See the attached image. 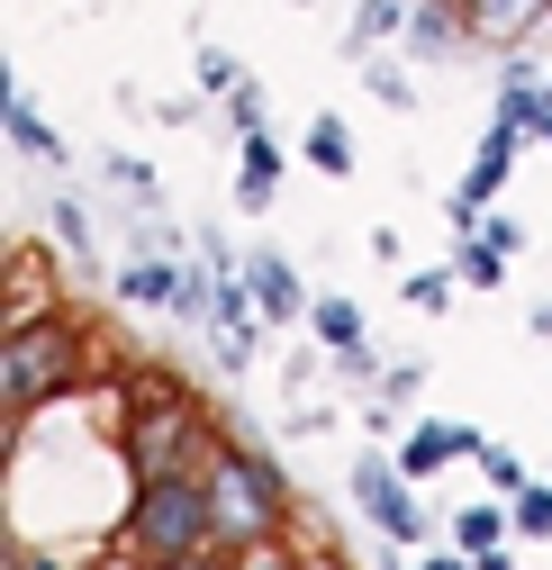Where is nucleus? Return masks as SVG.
Masks as SVG:
<instances>
[{"instance_id":"c756f323","label":"nucleus","mask_w":552,"mask_h":570,"mask_svg":"<svg viewBox=\"0 0 552 570\" xmlns=\"http://www.w3.org/2000/svg\"><path fill=\"white\" fill-rule=\"evenodd\" d=\"M417 570H480V561H471V552H453V543H444V552H417Z\"/></svg>"},{"instance_id":"aec40b11","label":"nucleus","mask_w":552,"mask_h":570,"mask_svg":"<svg viewBox=\"0 0 552 570\" xmlns=\"http://www.w3.org/2000/svg\"><path fill=\"white\" fill-rule=\"evenodd\" d=\"M46 227H55V245L73 254V263H91V208H82V199H55V208H46Z\"/></svg>"},{"instance_id":"0eeeda50","label":"nucleus","mask_w":552,"mask_h":570,"mask_svg":"<svg viewBox=\"0 0 552 570\" xmlns=\"http://www.w3.org/2000/svg\"><path fill=\"white\" fill-rule=\"evenodd\" d=\"M245 281H254L263 326H290V317H308V308H317V299H308V281H299V263H290V254H272V245H254V254H245Z\"/></svg>"},{"instance_id":"2eb2a0df","label":"nucleus","mask_w":552,"mask_h":570,"mask_svg":"<svg viewBox=\"0 0 552 570\" xmlns=\"http://www.w3.org/2000/svg\"><path fill=\"white\" fill-rule=\"evenodd\" d=\"M480 10V37H499V46H525L543 19H552V0H471Z\"/></svg>"},{"instance_id":"6e6552de","label":"nucleus","mask_w":552,"mask_h":570,"mask_svg":"<svg viewBox=\"0 0 552 570\" xmlns=\"http://www.w3.org/2000/svg\"><path fill=\"white\" fill-rule=\"evenodd\" d=\"M516 146H525V127H507V118H490V127H480L471 173H462V199H471V208H490V199L507 190V173H516Z\"/></svg>"},{"instance_id":"c85d7f7f","label":"nucleus","mask_w":552,"mask_h":570,"mask_svg":"<svg viewBox=\"0 0 552 570\" xmlns=\"http://www.w3.org/2000/svg\"><path fill=\"white\" fill-rule=\"evenodd\" d=\"M136 570H245L236 552H199V561H136Z\"/></svg>"},{"instance_id":"a211bd4d","label":"nucleus","mask_w":552,"mask_h":570,"mask_svg":"<svg viewBox=\"0 0 552 570\" xmlns=\"http://www.w3.org/2000/svg\"><path fill=\"white\" fill-rule=\"evenodd\" d=\"M507 263H516V254H499V245L480 236V227H471V236L453 245V272L471 281V291H499V281H507Z\"/></svg>"},{"instance_id":"5701e85b","label":"nucleus","mask_w":552,"mask_h":570,"mask_svg":"<svg viewBox=\"0 0 552 570\" xmlns=\"http://www.w3.org/2000/svg\"><path fill=\"white\" fill-rule=\"evenodd\" d=\"M480 480H490L499 498H516V489H534V480H525V462H516L507 444H480Z\"/></svg>"},{"instance_id":"2f4dec72","label":"nucleus","mask_w":552,"mask_h":570,"mask_svg":"<svg viewBox=\"0 0 552 570\" xmlns=\"http://www.w3.org/2000/svg\"><path fill=\"white\" fill-rule=\"evenodd\" d=\"M10 570H63V561H46V552H28V543H10Z\"/></svg>"},{"instance_id":"4468645a","label":"nucleus","mask_w":552,"mask_h":570,"mask_svg":"<svg viewBox=\"0 0 552 570\" xmlns=\"http://www.w3.org/2000/svg\"><path fill=\"white\" fill-rule=\"evenodd\" d=\"M407 10H417V0H363V10H354V28H344V55H381L390 37H407Z\"/></svg>"},{"instance_id":"cd10ccee","label":"nucleus","mask_w":552,"mask_h":570,"mask_svg":"<svg viewBox=\"0 0 552 570\" xmlns=\"http://www.w3.org/2000/svg\"><path fill=\"white\" fill-rule=\"evenodd\" d=\"M480 236H490V245H499V254H516V245H525V227H516V218H507V208H490V218H480Z\"/></svg>"},{"instance_id":"6ab92c4d","label":"nucleus","mask_w":552,"mask_h":570,"mask_svg":"<svg viewBox=\"0 0 552 570\" xmlns=\"http://www.w3.org/2000/svg\"><path fill=\"white\" fill-rule=\"evenodd\" d=\"M363 82H372L381 109H417V82H407V63H390V55H363Z\"/></svg>"},{"instance_id":"72a5a7b5","label":"nucleus","mask_w":552,"mask_h":570,"mask_svg":"<svg viewBox=\"0 0 552 570\" xmlns=\"http://www.w3.org/2000/svg\"><path fill=\"white\" fill-rule=\"evenodd\" d=\"M480 570H516V552H507V543H499V552H480Z\"/></svg>"},{"instance_id":"39448f33","label":"nucleus","mask_w":552,"mask_h":570,"mask_svg":"<svg viewBox=\"0 0 552 570\" xmlns=\"http://www.w3.org/2000/svg\"><path fill=\"white\" fill-rule=\"evenodd\" d=\"M344 489H354V508H363V525H381L390 543H417V552H426L435 517L417 508V480L398 471V453H354V471H344Z\"/></svg>"},{"instance_id":"412c9836","label":"nucleus","mask_w":552,"mask_h":570,"mask_svg":"<svg viewBox=\"0 0 552 570\" xmlns=\"http://www.w3.org/2000/svg\"><path fill=\"white\" fill-rule=\"evenodd\" d=\"M507 508H516V543H552V489H543V480H534V489H516Z\"/></svg>"},{"instance_id":"9b49d317","label":"nucleus","mask_w":552,"mask_h":570,"mask_svg":"<svg viewBox=\"0 0 552 570\" xmlns=\"http://www.w3.org/2000/svg\"><path fill=\"white\" fill-rule=\"evenodd\" d=\"M499 118H507V127H525V136L552 118V82L534 73L525 55H507V73H499Z\"/></svg>"},{"instance_id":"ddd939ff","label":"nucleus","mask_w":552,"mask_h":570,"mask_svg":"<svg viewBox=\"0 0 552 570\" xmlns=\"http://www.w3.org/2000/svg\"><path fill=\"white\" fill-rule=\"evenodd\" d=\"M181 272H190V263H172V254H136V263L118 272V291H127L136 308H172V299H181Z\"/></svg>"},{"instance_id":"a878e982","label":"nucleus","mask_w":552,"mask_h":570,"mask_svg":"<svg viewBox=\"0 0 552 570\" xmlns=\"http://www.w3.org/2000/svg\"><path fill=\"white\" fill-rule=\"evenodd\" d=\"M109 181H118V190H136V199H155V173L136 164V155H109Z\"/></svg>"},{"instance_id":"f8f14e48","label":"nucleus","mask_w":552,"mask_h":570,"mask_svg":"<svg viewBox=\"0 0 552 570\" xmlns=\"http://www.w3.org/2000/svg\"><path fill=\"white\" fill-rule=\"evenodd\" d=\"M0 109H10V146H19L28 164H73V146H63V136L37 118V100H28L19 82H10V100H0Z\"/></svg>"},{"instance_id":"9d476101","label":"nucleus","mask_w":552,"mask_h":570,"mask_svg":"<svg viewBox=\"0 0 552 570\" xmlns=\"http://www.w3.org/2000/svg\"><path fill=\"white\" fill-rule=\"evenodd\" d=\"M444 525H453V552H471V561H480V552H499V543H516V508H507L499 489H490V498H471V508L444 517Z\"/></svg>"},{"instance_id":"4be33fe9","label":"nucleus","mask_w":552,"mask_h":570,"mask_svg":"<svg viewBox=\"0 0 552 570\" xmlns=\"http://www.w3.org/2000/svg\"><path fill=\"white\" fill-rule=\"evenodd\" d=\"M453 291H462V272H407V308H417V317L453 308Z\"/></svg>"},{"instance_id":"b1692460","label":"nucleus","mask_w":552,"mask_h":570,"mask_svg":"<svg viewBox=\"0 0 552 570\" xmlns=\"http://www.w3.org/2000/svg\"><path fill=\"white\" fill-rule=\"evenodd\" d=\"M199 82H209L218 100H236V91H245V63H236L227 46H199Z\"/></svg>"},{"instance_id":"bb28decb","label":"nucleus","mask_w":552,"mask_h":570,"mask_svg":"<svg viewBox=\"0 0 552 570\" xmlns=\"http://www.w3.org/2000/svg\"><path fill=\"white\" fill-rule=\"evenodd\" d=\"M227 118H236V127H245V136H263V91H254V73H245V91H236V100H227Z\"/></svg>"},{"instance_id":"393cba45","label":"nucleus","mask_w":552,"mask_h":570,"mask_svg":"<svg viewBox=\"0 0 552 570\" xmlns=\"http://www.w3.org/2000/svg\"><path fill=\"white\" fill-rule=\"evenodd\" d=\"M417 390H426V363H390L372 399H381V407H417Z\"/></svg>"},{"instance_id":"20e7f679","label":"nucleus","mask_w":552,"mask_h":570,"mask_svg":"<svg viewBox=\"0 0 552 570\" xmlns=\"http://www.w3.org/2000/svg\"><path fill=\"white\" fill-rule=\"evenodd\" d=\"M209 407H199L190 390H146V399H136L127 407V471L136 480H164V471H199V462H209Z\"/></svg>"},{"instance_id":"7ed1b4c3","label":"nucleus","mask_w":552,"mask_h":570,"mask_svg":"<svg viewBox=\"0 0 552 570\" xmlns=\"http://www.w3.org/2000/svg\"><path fill=\"white\" fill-rule=\"evenodd\" d=\"M127 552H136V561H199V552H218L209 480H199V471L136 480V489H127Z\"/></svg>"},{"instance_id":"f704fd0d","label":"nucleus","mask_w":552,"mask_h":570,"mask_svg":"<svg viewBox=\"0 0 552 570\" xmlns=\"http://www.w3.org/2000/svg\"><path fill=\"white\" fill-rule=\"evenodd\" d=\"M308 570H354V561H344V552H326V561H308Z\"/></svg>"},{"instance_id":"473e14b6","label":"nucleus","mask_w":552,"mask_h":570,"mask_svg":"<svg viewBox=\"0 0 552 570\" xmlns=\"http://www.w3.org/2000/svg\"><path fill=\"white\" fill-rule=\"evenodd\" d=\"M525 335H543V344H552V308H525Z\"/></svg>"},{"instance_id":"f257e3e1","label":"nucleus","mask_w":552,"mask_h":570,"mask_svg":"<svg viewBox=\"0 0 552 570\" xmlns=\"http://www.w3.org/2000/svg\"><path fill=\"white\" fill-rule=\"evenodd\" d=\"M199 480H209V508H218V552L254 561L282 543L290 525V471L254 453V444H209V462H199Z\"/></svg>"},{"instance_id":"f3484780","label":"nucleus","mask_w":552,"mask_h":570,"mask_svg":"<svg viewBox=\"0 0 552 570\" xmlns=\"http://www.w3.org/2000/svg\"><path fill=\"white\" fill-rule=\"evenodd\" d=\"M308 164H317L326 181L354 173V136H344V118H335V109H326V118H308Z\"/></svg>"},{"instance_id":"f03ea898","label":"nucleus","mask_w":552,"mask_h":570,"mask_svg":"<svg viewBox=\"0 0 552 570\" xmlns=\"http://www.w3.org/2000/svg\"><path fill=\"white\" fill-rule=\"evenodd\" d=\"M91 344L63 308H37V317H10V344H0V399H10V425H28L46 399H63L82 381Z\"/></svg>"},{"instance_id":"423d86ee","label":"nucleus","mask_w":552,"mask_h":570,"mask_svg":"<svg viewBox=\"0 0 552 570\" xmlns=\"http://www.w3.org/2000/svg\"><path fill=\"white\" fill-rule=\"evenodd\" d=\"M471 46H480V10L471 0H417V10H407V55L417 63H453Z\"/></svg>"},{"instance_id":"1a4fd4ad","label":"nucleus","mask_w":552,"mask_h":570,"mask_svg":"<svg viewBox=\"0 0 552 570\" xmlns=\"http://www.w3.org/2000/svg\"><path fill=\"white\" fill-rule=\"evenodd\" d=\"M282 173H290V155L272 146V127L245 136V173H236V208H245V218H263V208L282 199Z\"/></svg>"},{"instance_id":"7c9ffc66","label":"nucleus","mask_w":552,"mask_h":570,"mask_svg":"<svg viewBox=\"0 0 552 570\" xmlns=\"http://www.w3.org/2000/svg\"><path fill=\"white\" fill-rule=\"evenodd\" d=\"M245 570H308V561H290V552H282V543H272V552H254V561H245Z\"/></svg>"},{"instance_id":"dca6fc26","label":"nucleus","mask_w":552,"mask_h":570,"mask_svg":"<svg viewBox=\"0 0 552 570\" xmlns=\"http://www.w3.org/2000/svg\"><path fill=\"white\" fill-rule=\"evenodd\" d=\"M308 335H317L326 353H354V344H372V335H363V308H354V299H317V308H308Z\"/></svg>"}]
</instances>
